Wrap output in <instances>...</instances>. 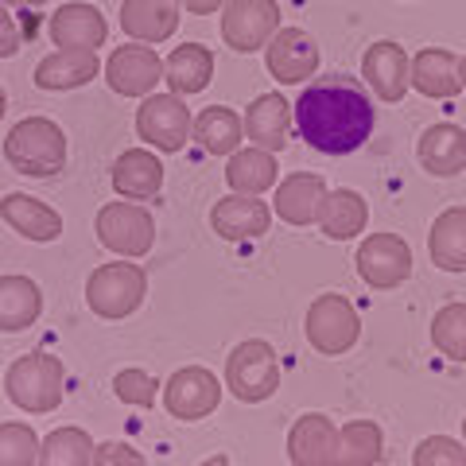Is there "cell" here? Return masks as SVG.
Masks as SVG:
<instances>
[{
	"label": "cell",
	"instance_id": "obj_40",
	"mask_svg": "<svg viewBox=\"0 0 466 466\" xmlns=\"http://www.w3.org/2000/svg\"><path fill=\"white\" fill-rule=\"evenodd\" d=\"M179 5L187 8V12H195V16H210V12H218V8H226L229 0H179Z\"/></svg>",
	"mask_w": 466,
	"mask_h": 466
},
{
	"label": "cell",
	"instance_id": "obj_43",
	"mask_svg": "<svg viewBox=\"0 0 466 466\" xmlns=\"http://www.w3.org/2000/svg\"><path fill=\"white\" fill-rule=\"evenodd\" d=\"M459 75H462V90H466V55L459 58Z\"/></svg>",
	"mask_w": 466,
	"mask_h": 466
},
{
	"label": "cell",
	"instance_id": "obj_32",
	"mask_svg": "<svg viewBox=\"0 0 466 466\" xmlns=\"http://www.w3.org/2000/svg\"><path fill=\"white\" fill-rule=\"evenodd\" d=\"M385 451V431L373 420H350L346 428H339V455L334 466H377Z\"/></svg>",
	"mask_w": 466,
	"mask_h": 466
},
{
	"label": "cell",
	"instance_id": "obj_45",
	"mask_svg": "<svg viewBox=\"0 0 466 466\" xmlns=\"http://www.w3.org/2000/svg\"><path fill=\"white\" fill-rule=\"evenodd\" d=\"M462 443H466V420H462Z\"/></svg>",
	"mask_w": 466,
	"mask_h": 466
},
{
	"label": "cell",
	"instance_id": "obj_18",
	"mask_svg": "<svg viewBox=\"0 0 466 466\" xmlns=\"http://www.w3.org/2000/svg\"><path fill=\"white\" fill-rule=\"evenodd\" d=\"M327 195L330 191H327L323 175L296 171V175H288V179L276 187L272 207H276V214H280L288 226H311V222H319V214H323Z\"/></svg>",
	"mask_w": 466,
	"mask_h": 466
},
{
	"label": "cell",
	"instance_id": "obj_34",
	"mask_svg": "<svg viewBox=\"0 0 466 466\" xmlns=\"http://www.w3.org/2000/svg\"><path fill=\"white\" fill-rule=\"evenodd\" d=\"M431 342L443 358L466 361V303H447L431 319Z\"/></svg>",
	"mask_w": 466,
	"mask_h": 466
},
{
	"label": "cell",
	"instance_id": "obj_25",
	"mask_svg": "<svg viewBox=\"0 0 466 466\" xmlns=\"http://www.w3.org/2000/svg\"><path fill=\"white\" fill-rule=\"evenodd\" d=\"M214 78V51L207 43H183L164 58V82L171 86L167 94L175 97H191L202 94Z\"/></svg>",
	"mask_w": 466,
	"mask_h": 466
},
{
	"label": "cell",
	"instance_id": "obj_15",
	"mask_svg": "<svg viewBox=\"0 0 466 466\" xmlns=\"http://www.w3.org/2000/svg\"><path fill=\"white\" fill-rule=\"evenodd\" d=\"M47 35L58 51H97V47H106V39H109V24L101 16V8L70 0V5L55 8Z\"/></svg>",
	"mask_w": 466,
	"mask_h": 466
},
{
	"label": "cell",
	"instance_id": "obj_13",
	"mask_svg": "<svg viewBox=\"0 0 466 466\" xmlns=\"http://www.w3.org/2000/svg\"><path fill=\"white\" fill-rule=\"evenodd\" d=\"M265 63H268V75L280 86L308 82L319 70V43L303 27H280L265 47Z\"/></svg>",
	"mask_w": 466,
	"mask_h": 466
},
{
	"label": "cell",
	"instance_id": "obj_33",
	"mask_svg": "<svg viewBox=\"0 0 466 466\" xmlns=\"http://www.w3.org/2000/svg\"><path fill=\"white\" fill-rule=\"evenodd\" d=\"M94 440L82 428H55L47 440L39 443L35 466H94Z\"/></svg>",
	"mask_w": 466,
	"mask_h": 466
},
{
	"label": "cell",
	"instance_id": "obj_3",
	"mask_svg": "<svg viewBox=\"0 0 466 466\" xmlns=\"http://www.w3.org/2000/svg\"><path fill=\"white\" fill-rule=\"evenodd\" d=\"M5 159L20 175L51 179V175L66 167V133L51 116H24L5 137Z\"/></svg>",
	"mask_w": 466,
	"mask_h": 466
},
{
	"label": "cell",
	"instance_id": "obj_35",
	"mask_svg": "<svg viewBox=\"0 0 466 466\" xmlns=\"http://www.w3.org/2000/svg\"><path fill=\"white\" fill-rule=\"evenodd\" d=\"M39 435L27 424H0V466H35Z\"/></svg>",
	"mask_w": 466,
	"mask_h": 466
},
{
	"label": "cell",
	"instance_id": "obj_36",
	"mask_svg": "<svg viewBox=\"0 0 466 466\" xmlns=\"http://www.w3.org/2000/svg\"><path fill=\"white\" fill-rule=\"evenodd\" d=\"M412 466H466V443L451 435H428L412 451Z\"/></svg>",
	"mask_w": 466,
	"mask_h": 466
},
{
	"label": "cell",
	"instance_id": "obj_1",
	"mask_svg": "<svg viewBox=\"0 0 466 466\" xmlns=\"http://www.w3.org/2000/svg\"><path fill=\"white\" fill-rule=\"evenodd\" d=\"M299 137L323 156H350L373 137V97L358 78L327 75L311 82L291 106Z\"/></svg>",
	"mask_w": 466,
	"mask_h": 466
},
{
	"label": "cell",
	"instance_id": "obj_16",
	"mask_svg": "<svg viewBox=\"0 0 466 466\" xmlns=\"http://www.w3.org/2000/svg\"><path fill=\"white\" fill-rule=\"evenodd\" d=\"M408 70H412V58H408V51L392 39L373 43V47L361 55V78H366V86L381 101H400L408 90H412Z\"/></svg>",
	"mask_w": 466,
	"mask_h": 466
},
{
	"label": "cell",
	"instance_id": "obj_20",
	"mask_svg": "<svg viewBox=\"0 0 466 466\" xmlns=\"http://www.w3.org/2000/svg\"><path fill=\"white\" fill-rule=\"evenodd\" d=\"M121 27L133 43H167L179 32V0H121Z\"/></svg>",
	"mask_w": 466,
	"mask_h": 466
},
{
	"label": "cell",
	"instance_id": "obj_5",
	"mask_svg": "<svg viewBox=\"0 0 466 466\" xmlns=\"http://www.w3.org/2000/svg\"><path fill=\"white\" fill-rule=\"evenodd\" d=\"M226 389L245 404H260L280 389V361L265 339H245L226 358Z\"/></svg>",
	"mask_w": 466,
	"mask_h": 466
},
{
	"label": "cell",
	"instance_id": "obj_2",
	"mask_svg": "<svg viewBox=\"0 0 466 466\" xmlns=\"http://www.w3.org/2000/svg\"><path fill=\"white\" fill-rule=\"evenodd\" d=\"M63 392H66V370L55 354L32 350V354H20L5 370V397L20 412H32V416L55 412L63 404Z\"/></svg>",
	"mask_w": 466,
	"mask_h": 466
},
{
	"label": "cell",
	"instance_id": "obj_17",
	"mask_svg": "<svg viewBox=\"0 0 466 466\" xmlns=\"http://www.w3.org/2000/svg\"><path fill=\"white\" fill-rule=\"evenodd\" d=\"M339 455V424L323 412H303L288 431L291 466H334Z\"/></svg>",
	"mask_w": 466,
	"mask_h": 466
},
{
	"label": "cell",
	"instance_id": "obj_42",
	"mask_svg": "<svg viewBox=\"0 0 466 466\" xmlns=\"http://www.w3.org/2000/svg\"><path fill=\"white\" fill-rule=\"evenodd\" d=\"M202 466H229V459H226V455H214V459H207Z\"/></svg>",
	"mask_w": 466,
	"mask_h": 466
},
{
	"label": "cell",
	"instance_id": "obj_23",
	"mask_svg": "<svg viewBox=\"0 0 466 466\" xmlns=\"http://www.w3.org/2000/svg\"><path fill=\"white\" fill-rule=\"evenodd\" d=\"M0 218H5V222L27 241L47 245V241L63 238V214H58L55 207H47L43 198H35V195H20V191L5 195L0 198Z\"/></svg>",
	"mask_w": 466,
	"mask_h": 466
},
{
	"label": "cell",
	"instance_id": "obj_9",
	"mask_svg": "<svg viewBox=\"0 0 466 466\" xmlns=\"http://www.w3.org/2000/svg\"><path fill=\"white\" fill-rule=\"evenodd\" d=\"M276 32H280L276 0H229L222 8V39L238 55L265 51Z\"/></svg>",
	"mask_w": 466,
	"mask_h": 466
},
{
	"label": "cell",
	"instance_id": "obj_26",
	"mask_svg": "<svg viewBox=\"0 0 466 466\" xmlns=\"http://www.w3.org/2000/svg\"><path fill=\"white\" fill-rule=\"evenodd\" d=\"M101 75L97 51H51L35 66V86L39 90H78V86L94 82Z\"/></svg>",
	"mask_w": 466,
	"mask_h": 466
},
{
	"label": "cell",
	"instance_id": "obj_14",
	"mask_svg": "<svg viewBox=\"0 0 466 466\" xmlns=\"http://www.w3.org/2000/svg\"><path fill=\"white\" fill-rule=\"evenodd\" d=\"M210 226L222 241H257L265 238L272 226V207L257 195H226L214 202L210 210Z\"/></svg>",
	"mask_w": 466,
	"mask_h": 466
},
{
	"label": "cell",
	"instance_id": "obj_19",
	"mask_svg": "<svg viewBox=\"0 0 466 466\" xmlns=\"http://www.w3.org/2000/svg\"><path fill=\"white\" fill-rule=\"evenodd\" d=\"M416 159L428 175H435V179L462 175L466 171V133L451 121L424 128V133H420V144H416Z\"/></svg>",
	"mask_w": 466,
	"mask_h": 466
},
{
	"label": "cell",
	"instance_id": "obj_30",
	"mask_svg": "<svg viewBox=\"0 0 466 466\" xmlns=\"http://www.w3.org/2000/svg\"><path fill=\"white\" fill-rule=\"evenodd\" d=\"M370 222V202L361 198L354 187H334L323 202V214H319V226L330 241H350L358 238Z\"/></svg>",
	"mask_w": 466,
	"mask_h": 466
},
{
	"label": "cell",
	"instance_id": "obj_31",
	"mask_svg": "<svg viewBox=\"0 0 466 466\" xmlns=\"http://www.w3.org/2000/svg\"><path fill=\"white\" fill-rule=\"evenodd\" d=\"M191 137L210 156H233L241 148V140H245V121L226 106H210V109H202L195 116V133Z\"/></svg>",
	"mask_w": 466,
	"mask_h": 466
},
{
	"label": "cell",
	"instance_id": "obj_12",
	"mask_svg": "<svg viewBox=\"0 0 466 466\" xmlns=\"http://www.w3.org/2000/svg\"><path fill=\"white\" fill-rule=\"evenodd\" d=\"M106 82L121 97H148L164 82V58L148 43H125L106 63Z\"/></svg>",
	"mask_w": 466,
	"mask_h": 466
},
{
	"label": "cell",
	"instance_id": "obj_7",
	"mask_svg": "<svg viewBox=\"0 0 466 466\" xmlns=\"http://www.w3.org/2000/svg\"><path fill=\"white\" fill-rule=\"evenodd\" d=\"M94 229L97 241L125 260H137L156 245V218L140 202H106L94 218Z\"/></svg>",
	"mask_w": 466,
	"mask_h": 466
},
{
	"label": "cell",
	"instance_id": "obj_38",
	"mask_svg": "<svg viewBox=\"0 0 466 466\" xmlns=\"http://www.w3.org/2000/svg\"><path fill=\"white\" fill-rule=\"evenodd\" d=\"M94 466H148L144 451H137L133 443L125 440H109L94 447Z\"/></svg>",
	"mask_w": 466,
	"mask_h": 466
},
{
	"label": "cell",
	"instance_id": "obj_4",
	"mask_svg": "<svg viewBox=\"0 0 466 466\" xmlns=\"http://www.w3.org/2000/svg\"><path fill=\"white\" fill-rule=\"evenodd\" d=\"M144 296H148V272L133 260L101 265L86 280V303L97 319H128L133 311H140Z\"/></svg>",
	"mask_w": 466,
	"mask_h": 466
},
{
	"label": "cell",
	"instance_id": "obj_41",
	"mask_svg": "<svg viewBox=\"0 0 466 466\" xmlns=\"http://www.w3.org/2000/svg\"><path fill=\"white\" fill-rule=\"evenodd\" d=\"M0 5H12V8H39V5H47V0H0Z\"/></svg>",
	"mask_w": 466,
	"mask_h": 466
},
{
	"label": "cell",
	"instance_id": "obj_22",
	"mask_svg": "<svg viewBox=\"0 0 466 466\" xmlns=\"http://www.w3.org/2000/svg\"><path fill=\"white\" fill-rule=\"evenodd\" d=\"M291 137V106L284 94H260L249 101L245 109V140H253V148L265 152H280L288 148Z\"/></svg>",
	"mask_w": 466,
	"mask_h": 466
},
{
	"label": "cell",
	"instance_id": "obj_21",
	"mask_svg": "<svg viewBox=\"0 0 466 466\" xmlns=\"http://www.w3.org/2000/svg\"><path fill=\"white\" fill-rule=\"evenodd\" d=\"M109 179L121 198L144 202V198H156L159 187H164V164H159V156L148 148H128L113 159Z\"/></svg>",
	"mask_w": 466,
	"mask_h": 466
},
{
	"label": "cell",
	"instance_id": "obj_10",
	"mask_svg": "<svg viewBox=\"0 0 466 466\" xmlns=\"http://www.w3.org/2000/svg\"><path fill=\"white\" fill-rule=\"evenodd\" d=\"M358 276L377 291L400 288L412 276V249L400 233H370L358 245Z\"/></svg>",
	"mask_w": 466,
	"mask_h": 466
},
{
	"label": "cell",
	"instance_id": "obj_11",
	"mask_svg": "<svg viewBox=\"0 0 466 466\" xmlns=\"http://www.w3.org/2000/svg\"><path fill=\"white\" fill-rule=\"evenodd\" d=\"M222 404V381L207 366H183L171 373V381L164 385V408L171 420L195 424V420L210 416Z\"/></svg>",
	"mask_w": 466,
	"mask_h": 466
},
{
	"label": "cell",
	"instance_id": "obj_28",
	"mask_svg": "<svg viewBox=\"0 0 466 466\" xmlns=\"http://www.w3.org/2000/svg\"><path fill=\"white\" fill-rule=\"evenodd\" d=\"M280 179V167H276V156L265 148H238L233 156H226V183L233 195H265L268 187H276Z\"/></svg>",
	"mask_w": 466,
	"mask_h": 466
},
{
	"label": "cell",
	"instance_id": "obj_8",
	"mask_svg": "<svg viewBox=\"0 0 466 466\" xmlns=\"http://www.w3.org/2000/svg\"><path fill=\"white\" fill-rule=\"evenodd\" d=\"M195 133V116L183 97L175 94H148L137 109V137L159 152H183V144Z\"/></svg>",
	"mask_w": 466,
	"mask_h": 466
},
{
	"label": "cell",
	"instance_id": "obj_39",
	"mask_svg": "<svg viewBox=\"0 0 466 466\" xmlns=\"http://www.w3.org/2000/svg\"><path fill=\"white\" fill-rule=\"evenodd\" d=\"M20 51V32H16V20L8 16V8L0 5V58H12Z\"/></svg>",
	"mask_w": 466,
	"mask_h": 466
},
{
	"label": "cell",
	"instance_id": "obj_27",
	"mask_svg": "<svg viewBox=\"0 0 466 466\" xmlns=\"http://www.w3.org/2000/svg\"><path fill=\"white\" fill-rule=\"evenodd\" d=\"M43 315V291L32 276H0V330L20 334Z\"/></svg>",
	"mask_w": 466,
	"mask_h": 466
},
{
	"label": "cell",
	"instance_id": "obj_37",
	"mask_svg": "<svg viewBox=\"0 0 466 466\" xmlns=\"http://www.w3.org/2000/svg\"><path fill=\"white\" fill-rule=\"evenodd\" d=\"M113 392H116V400H125L133 408H152L159 385H156V377L144 370H121L113 377Z\"/></svg>",
	"mask_w": 466,
	"mask_h": 466
},
{
	"label": "cell",
	"instance_id": "obj_29",
	"mask_svg": "<svg viewBox=\"0 0 466 466\" xmlns=\"http://www.w3.org/2000/svg\"><path fill=\"white\" fill-rule=\"evenodd\" d=\"M431 265L443 272H466V207H451L431 222L428 233Z\"/></svg>",
	"mask_w": 466,
	"mask_h": 466
},
{
	"label": "cell",
	"instance_id": "obj_24",
	"mask_svg": "<svg viewBox=\"0 0 466 466\" xmlns=\"http://www.w3.org/2000/svg\"><path fill=\"white\" fill-rule=\"evenodd\" d=\"M408 82H412V90H420V97H435V101L455 97L462 90L459 55L447 51V47H424L412 58Z\"/></svg>",
	"mask_w": 466,
	"mask_h": 466
},
{
	"label": "cell",
	"instance_id": "obj_44",
	"mask_svg": "<svg viewBox=\"0 0 466 466\" xmlns=\"http://www.w3.org/2000/svg\"><path fill=\"white\" fill-rule=\"evenodd\" d=\"M5 109H8V97H5V90H0V116H5Z\"/></svg>",
	"mask_w": 466,
	"mask_h": 466
},
{
	"label": "cell",
	"instance_id": "obj_6",
	"mask_svg": "<svg viewBox=\"0 0 466 466\" xmlns=\"http://www.w3.org/2000/svg\"><path fill=\"white\" fill-rule=\"evenodd\" d=\"M303 330H308V342L323 358H342L361 339V319H358V308L346 296H339V291H323V296L311 299L308 319H303Z\"/></svg>",
	"mask_w": 466,
	"mask_h": 466
}]
</instances>
